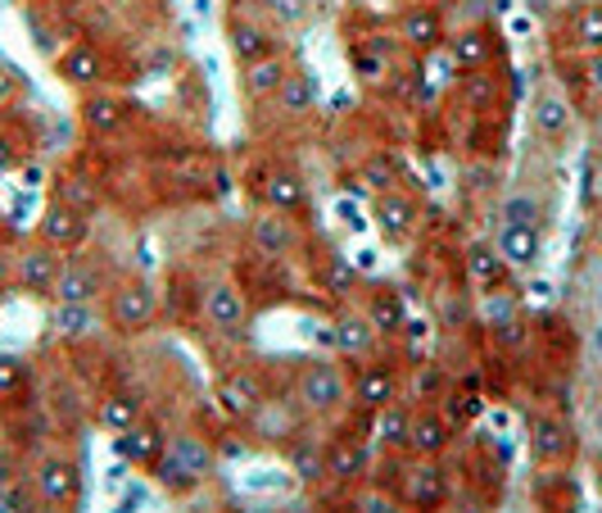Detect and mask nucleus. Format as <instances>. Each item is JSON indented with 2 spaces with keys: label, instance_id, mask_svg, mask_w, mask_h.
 I'll return each mask as SVG.
<instances>
[{
  "label": "nucleus",
  "instance_id": "51",
  "mask_svg": "<svg viewBox=\"0 0 602 513\" xmlns=\"http://www.w3.org/2000/svg\"><path fill=\"white\" fill-rule=\"evenodd\" d=\"M10 283H14V255L0 250V291H6Z\"/></svg>",
  "mask_w": 602,
  "mask_h": 513
},
{
  "label": "nucleus",
  "instance_id": "21",
  "mask_svg": "<svg viewBox=\"0 0 602 513\" xmlns=\"http://www.w3.org/2000/svg\"><path fill=\"white\" fill-rule=\"evenodd\" d=\"M82 127L91 136H118L127 127V105L118 96H110V91H86V101H82Z\"/></svg>",
  "mask_w": 602,
  "mask_h": 513
},
{
  "label": "nucleus",
  "instance_id": "24",
  "mask_svg": "<svg viewBox=\"0 0 602 513\" xmlns=\"http://www.w3.org/2000/svg\"><path fill=\"white\" fill-rule=\"evenodd\" d=\"M141 418H145V409H141V396H132V391H105L100 404H95V423L105 432H114V437L136 428Z\"/></svg>",
  "mask_w": 602,
  "mask_h": 513
},
{
  "label": "nucleus",
  "instance_id": "28",
  "mask_svg": "<svg viewBox=\"0 0 602 513\" xmlns=\"http://www.w3.org/2000/svg\"><path fill=\"white\" fill-rule=\"evenodd\" d=\"M277 105H281V114L286 119H304L313 105H318V86H313V78L304 73V69H290L286 73V82L277 86V96H272Z\"/></svg>",
  "mask_w": 602,
  "mask_h": 513
},
{
  "label": "nucleus",
  "instance_id": "16",
  "mask_svg": "<svg viewBox=\"0 0 602 513\" xmlns=\"http://www.w3.org/2000/svg\"><path fill=\"white\" fill-rule=\"evenodd\" d=\"M372 209H376V227L385 232L390 242H404V237H413L417 232V218H422V209H417V201L408 196V192H381L376 201H372Z\"/></svg>",
  "mask_w": 602,
  "mask_h": 513
},
{
  "label": "nucleus",
  "instance_id": "42",
  "mask_svg": "<svg viewBox=\"0 0 602 513\" xmlns=\"http://www.w3.org/2000/svg\"><path fill=\"white\" fill-rule=\"evenodd\" d=\"M268 14L277 28H299V23H309L313 14V0H263Z\"/></svg>",
  "mask_w": 602,
  "mask_h": 513
},
{
  "label": "nucleus",
  "instance_id": "43",
  "mask_svg": "<svg viewBox=\"0 0 602 513\" xmlns=\"http://www.w3.org/2000/svg\"><path fill=\"white\" fill-rule=\"evenodd\" d=\"M463 96L471 110H489L494 105V78L485 69H467L463 73Z\"/></svg>",
  "mask_w": 602,
  "mask_h": 513
},
{
  "label": "nucleus",
  "instance_id": "53",
  "mask_svg": "<svg viewBox=\"0 0 602 513\" xmlns=\"http://www.w3.org/2000/svg\"><path fill=\"white\" fill-rule=\"evenodd\" d=\"M589 428H593V437L602 441V400L593 404V413H589Z\"/></svg>",
  "mask_w": 602,
  "mask_h": 513
},
{
  "label": "nucleus",
  "instance_id": "37",
  "mask_svg": "<svg viewBox=\"0 0 602 513\" xmlns=\"http://www.w3.org/2000/svg\"><path fill=\"white\" fill-rule=\"evenodd\" d=\"M504 273H508V264H504V255H498L494 246H471L467 250V277L476 287H494Z\"/></svg>",
  "mask_w": 602,
  "mask_h": 513
},
{
  "label": "nucleus",
  "instance_id": "4",
  "mask_svg": "<svg viewBox=\"0 0 602 513\" xmlns=\"http://www.w3.org/2000/svg\"><path fill=\"white\" fill-rule=\"evenodd\" d=\"M32 478H37V491H41L45 504L73 509L82 500V469H77L69 454H45L37 469H32Z\"/></svg>",
  "mask_w": 602,
  "mask_h": 513
},
{
  "label": "nucleus",
  "instance_id": "19",
  "mask_svg": "<svg viewBox=\"0 0 602 513\" xmlns=\"http://www.w3.org/2000/svg\"><path fill=\"white\" fill-rule=\"evenodd\" d=\"M404 504L417 509V513H430V509L444 504V469H439V459H417V469H408Z\"/></svg>",
  "mask_w": 602,
  "mask_h": 513
},
{
  "label": "nucleus",
  "instance_id": "5",
  "mask_svg": "<svg viewBox=\"0 0 602 513\" xmlns=\"http://www.w3.org/2000/svg\"><path fill=\"white\" fill-rule=\"evenodd\" d=\"M41 242L50 246V250H60V255H77L86 242H91V218L86 214H77V209H69L64 201H50L45 205V214H41Z\"/></svg>",
  "mask_w": 602,
  "mask_h": 513
},
{
  "label": "nucleus",
  "instance_id": "49",
  "mask_svg": "<svg viewBox=\"0 0 602 513\" xmlns=\"http://www.w3.org/2000/svg\"><path fill=\"white\" fill-rule=\"evenodd\" d=\"M584 73H589V86H593V96H602V51H598V55H589Z\"/></svg>",
  "mask_w": 602,
  "mask_h": 513
},
{
  "label": "nucleus",
  "instance_id": "39",
  "mask_svg": "<svg viewBox=\"0 0 602 513\" xmlns=\"http://www.w3.org/2000/svg\"><path fill=\"white\" fill-rule=\"evenodd\" d=\"M354 73H359V82L381 86V82H385V73H394V64H390V55H385V51H372V45H359V51H354Z\"/></svg>",
  "mask_w": 602,
  "mask_h": 513
},
{
  "label": "nucleus",
  "instance_id": "15",
  "mask_svg": "<svg viewBox=\"0 0 602 513\" xmlns=\"http://www.w3.org/2000/svg\"><path fill=\"white\" fill-rule=\"evenodd\" d=\"M349 396L359 400V409L376 413V409L394 404V396H398V372H394L390 363H376V359H367V363L359 368L354 387H349Z\"/></svg>",
  "mask_w": 602,
  "mask_h": 513
},
{
  "label": "nucleus",
  "instance_id": "17",
  "mask_svg": "<svg viewBox=\"0 0 602 513\" xmlns=\"http://www.w3.org/2000/svg\"><path fill=\"white\" fill-rule=\"evenodd\" d=\"M331 328H335V355H344V359H372V350L381 341V332L372 328V318L359 314V309H344Z\"/></svg>",
  "mask_w": 602,
  "mask_h": 513
},
{
  "label": "nucleus",
  "instance_id": "44",
  "mask_svg": "<svg viewBox=\"0 0 602 513\" xmlns=\"http://www.w3.org/2000/svg\"><path fill=\"white\" fill-rule=\"evenodd\" d=\"M290 463H294L299 478H322V473H326V454H322L318 445H294V450H290Z\"/></svg>",
  "mask_w": 602,
  "mask_h": 513
},
{
  "label": "nucleus",
  "instance_id": "52",
  "mask_svg": "<svg viewBox=\"0 0 602 513\" xmlns=\"http://www.w3.org/2000/svg\"><path fill=\"white\" fill-rule=\"evenodd\" d=\"M367 513H398V504H394L390 495H372V500H367Z\"/></svg>",
  "mask_w": 602,
  "mask_h": 513
},
{
  "label": "nucleus",
  "instance_id": "13",
  "mask_svg": "<svg viewBox=\"0 0 602 513\" xmlns=\"http://www.w3.org/2000/svg\"><path fill=\"white\" fill-rule=\"evenodd\" d=\"M55 69H60V78H64L69 86H77V91H95L100 82H105V73H110L105 55H100L91 41H73L69 51L55 60Z\"/></svg>",
  "mask_w": 602,
  "mask_h": 513
},
{
  "label": "nucleus",
  "instance_id": "3",
  "mask_svg": "<svg viewBox=\"0 0 602 513\" xmlns=\"http://www.w3.org/2000/svg\"><path fill=\"white\" fill-rule=\"evenodd\" d=\"M294 396L309 413H331L349 400V378L340 372V363L331 359H313L299 368V382H294Z\"/></svg>",
  "mask_w": 602,
  "mask_h": 513
},
{
  "label": "nucleus",
  "instance_id": "35",
  "mask_svg": "<svg viewBox=\"0 0 602 513\" xmlns=\"http://www.w3.org/2000/svg\"><path fill=\"white\" fill-rule=\"evenodd\" d=\"M363 469H367L363 441H335V445L326 450V473H331V478L354 482V478H363Z\"/></svg>",
  "mask_w": 602,
  "mask_h": 513
},
{
  "label": "nucleus",
  "instance_id": "46",
  "mask_svg": "<svg viewBox=\"0 0 602 513\" xmlns=\"http://www.w3.org/2000/svg\"><path fill=\"white\" fill-rule=\"evenodd\" d=\"M19 101V73L0 64V105H14Z\"/></svg>",
  "mask_w": 602,
  "mask_h": 513
},
{
  "label": "nucleus",
  "instance_id": "11",
  "mask_svg": "<svg viewBox=\"0 0 602 513\" xmlns=\"http://www.w3.org/2000/svg\"><path fill=\"white\" fill-rule=\"evenodd\" d=\"M100 296H105V273L82 259H69L60 268L55 291H50V300H60V305H95Z\"/></svg>",
  "mask_w": 602,
  "mask_h": 513
},
{
  "label": "nucleus",
  "instance_id": "26",
  "mask_svg": "<svg viewBox=\"0 0 602 513\" xmlns=\"http://www.w3.org/2000/svg\"><path fill=\"white\" fill-rule=\"evenodd\" d=\"M444 51L454 55L458 73H467V69H489V60H494V37H489V28H463L458 37H448Z\"/></svg>",
  "mask_w": 602,
  "mask_h": 513
},
{
  "label": "nucleus",
  "instance_id": "45",
  "mask_svg": "<svg viewBox=\"0 0 602 513\" xmlns=\"http://www.w3.org/2000/svg\"><path fill=\"white\" fill-rule=\"evenodd\" d=\"M0 513H32V504H28L23 486H14V482L0 486Z\"/></svg>",
  "mask_w": 602,
  "mask_h": 513
},
{
  "label": "nucleus",
  "instance_id": "8",
  "mask_svg": "<svg viewBox=\"0 0 602 513\" xmlns=\"http://www.w3.org/2000/svg\"><path fill=\"white\" fill-rule=\"evenodd\" d=\"M164 450H168V432L155 423V418H141L136 428H127L118 437V454L136 473H155V463L164 459Z\"/></svg>",
  "mask_w": 602,
  "mask_h": 513
},
{
  "label": "nucleus",
  "instance_id": "2",
  "mask_svg": "<svg viewBox=\"0 0 602 513\" xmlns=\"http://www.w3.org/2000/svg\"><path fill=\"white\" fill-rule=\"evenodd\" d=\"M159 318V296L149 283H141V277H127V283L114 287L110 296V328L123 332V337H141L155 328Z\"/></svg>",
  "mask_w": 602,
  "mask_h": 513
},
{
  "label": "nucleus",
  "instance_id": "9",
  "mask_svg": "<svg viewBox=\"0 0 602 513\" xmlns=\"http://www.w3.org/2000/svg\"><path fill=\"white\" fill-rule=\"evenodd\" d=\"M205 322H209L214 332H222V337H240L245 322H249V300H245V291L231 287V283H214V287L205 291Z\"/></svg>",
  "mask_w": 602,
  "mask_h": 513
},
{
  "label": "nucleus",
  "instance_id": "47",
  "mask_svg": "<svg viewBox=\"0 0 602 513\" xmlns=\"http://www.w3.org/2000/svg\"><path fill=\"white\" fill-rule=\"evenodd\" d=\"M14 164H19V142L10 132H0V173H10Z\"/></svg>",
  "mask_w": 602,
  "mask_h": 513
},
{
  "label": "nucleus",
  "instance_id": "48",
  "mask_svg": "<svg viewBox=\"0 0 602 513\" xmlns=\"http://www.w3.org/2000/svg\"><path fill=\"white\" fill-rule=\"evenodd\" d=\"M494 337H498V346H517L521 341V322H498Z\"/></svg>",
  "mask_w": 602,
  "mask_h": 513
},
{
  "label": "nucleus",
  "instance_id": "10",
  "mask_svg": "<svg viewBox=\"0 0 602 513\" xmlns=\"http://www.w3.org/2000/svg\"><path fill=\"white\" fill-rule=\"evenodd\" d=\"M299 242L294 232V218L281 214V209H263L255 223H249V246H255L259 259H286Z\"/></svg>",
  "mask_w": 602,
  "mask_h": 513
},
{
  "label": "nucleus",
  "instance_id": "23",
  "mask_svg": "<svg viewBox=\"0 0 602 513\" xmlns=\"http://www.w3.org/2000/svg\"><path fill=\"white\" fill-rule=\"evenodd\" d=\"M363 314L372 318V328L381 337H404V328H408V305H404V296H398L394 287H372Z\"/></svg>",
  "mask_w": 602,
  "mask_h": 513
},
{
  "label": "nucleus",
  "instance_id": "12",
  "mask_svg": "<svg viewBox=\"0 0 602 513\" xmlns=\"http://www.w3.org/2000/svg\"><path fill=\"white\" fill-rule=\"evenodd\" d=\"M494 250L504 255L508 268L526 273L539 264L543 255V232L539 227H521V223H498V237H494Z\"/></svg>",
  "mask_w": 602,
  "mask_h": 513
},
{
  "label": "nucleus",
  "instance_id": "6",
  "mask_svg": "<svg viewBox=\"0 0 602 513\" xmlns=\"http://www.w3.org/2000/svg\"><path fill=\"white\" fill-rule=\"evenodd\" d=\"M60 268H64V255L50 250L45 242H37V246L14 255V287H23L32 296H50L60 283Z\"/></svg>",
  "mask_w": 602,
  "mask_h": 513
},
{
  "label": "nucleus",
  "instance_id": "33",
  "mask_svg": "<svg viewBox=\"0 0 602 513\" xmlns=\"http://www.w3.org/2000/svg\"><path fill=\"white\" fill-rule=\"evenodd\" d=\"M571 41L580 45L584 55L602 51V6H598V0H584V6L571 10Z\"/></svg>",
  "mask_w": 602,
  "mask_h": 513
},
{
  "label": "nucleus",
  "instance_id": "38",
  "mask_svg": "<svg viewBox=\"0 0 602 513\" xmlns=\"http://www.w3.org/2000/svg\"><path fill=\"white\" fill-rule=\"evenodd\" d=\"M444 391H448V382H444V368H439V363H417V368H413L408 400H417V409L430 404V400H444Z\"/></svg>",
  "mask_w": 602,
  "mask_h": 513
},
{
  "label": "nucleus",
  "instance_id": "50",
  "mask_svg": "<svg viewBox=\"0 0 602 513\" xmlns=\"http://www.w3.org/2000/svg\"><path fill=\"white\" fill-rule=\"evenodd\" d=\"M589 355H593V363H602V314L593 318V328H589Z\"/></svg>",
  "mask_w": 602,
  "mask_h": 513
},
{
  "label": "nucleus",
  "instance_id": "32",
  "mask_svg": "<svg viewBox=\"0 0 602 513\" xmlns=\"http://www.w3.org/2000/svg\"><path fill=\"white\" fill-rule=\"evenodd\" d=\"M318 283H322V291H326V296H335V300L354 296V291H359V264L331 250V255L322 259V268H318Z\"/></svg>",
  "mask_w": 602,
  "mask_h": 513
},
{
  "label": "nucleus",
  "instance_id": "7",
  "mask_svg": "<svg viewBox=\"0 0 602 513\" xmlns=\"http://www.w3.org/2000/svg\"><path fill=\"white\" fill-rule=\"evenodd\" d=\"M398 37H404V45H413L417 55L444 51V45H448V28H444L439 6H426V0L408 6L404 14H398Z\"/></svg>",
  "mask_w": 602,
  "mask_h": 513
},
{
  "label": "nucleus",
  "instance_id": "20",
  "mask_svg": "<svg viewBox=\"0 0 602 513\" xmlns=\"http://www.w3.org/2000/svg\"><path fill=\"white\" fill-rule=\"evenodd\" d=\"M571 101L562 96V91H539L534 105H530V123H534V136H543V142H567L571 132Z\"/></svg>",
  "mask_w": 602,
  "mask_h": 513
},
{
  "label": "nucleus",
  "instance_id": "34",
  "mask_svg": "<svg viewBox=\"0 0 602 513\" xmlns=\"http://www.w3.org/2000/svg\"><path fill=\"white\" fill-rule=\"evenodd\" d=\"M408 432H413V409L408 404H385V409H376V437H381V445H390V450H408Z\"/></svg>",
  "mask_w": 602,
  "mask_h": 513
},
{
  "label": "nucleus",
  "instance_id": "31",
  "mask_svg": "<svg viewBox=\"0 0 602 513\" xmlns=\"http://www.w3.org/2000/svg\"><path fill=\"white\" fill-rule=\"evenodd\" d=\"M55 201H64L69 209H77V214H95L100 209V182L95 177H86V173H64L60 182H55Z\"/></svg>",
  "mask_w": 602,
  "mask_h": 513
},
{
  "label": "nucleus",
  "instance_id": "29",
  "mask_svg": "<svg viewBox=\"0 0 602 513\" xmlns=\"http://www.w3.org/2000/svg\"><path fill=\"white\" fill-rule=\"evenodd\" d=\"M227 32H231V55L240 60V69H245V64H259V60L272 55V37H268V28L249 23V19H231Z\"/></svg>",
  "mask_w": 602,
  "mask_h": 513
},
{
  "label": "nucleus",
  "instance_id": "54",
  "mask_svg": "<svg viewBox=\"0 0 602 513\" xmlns=\"http://www.w3.org/2000/svg\"><path fill=\"white\" fill-rule=\"evenodd\" d=\"M593 142H598V146H602V105H598V110H593Z\"/></svg>",
  "mask_w": 602,
  "mask_h": 513
},
{
  "label": "nucleus",
  "instance_id": "18",
  "mask_svg": "<svg viewBox=\"0 0 602 513\" xmlns=\"http://www.w3.org/2000/svg\"><path fill=\"white\" fill-rule=\"evenodd\" d=\"M218 400L231 418H255L263 409V382H259V372H249V368H236L222 378L218 387Z\"/></svg>",
  "mask_w": 602,
  "mask_h": 513
},
{
  "label": "nucleus",
  "instance_id": "40",
  "mask_svg": "<svg viewBox=\"0 0 602 513\" xmlns=\"http://www.w3.org/2000/svg\"><path fill=\"white\" fill-rule=\"evenodd\" d=\"M363 182L372 186V196L394 192V186H398V164H394V155H372V160L363 164Z\"/></svg>",
  "mask_w": 602,
  "mask_h": 513
},
{
  "label": "nucleus",
  "instance_id": "36",
  "mask_svg": "<svg viewBox=\"0 0 602 513\" xmlns=\"http://www.w3.org/2000/svg\"><path fill=\"white\" fill-rule=\"evenodd\" d=\"M498 223H521V227H539L543 223V205L534 192H508L498 205Z\"/></svg>",
  "mask_w": 602,
  "mask_h": 513
},
{
  "label": "nucleus",
  "instance_id": "22",
  "mask_svg": "<svg viewBox=\"0 0 602 513\" xmlns=\"http://www.w3.org/2000/svg\"><path fill=\"white\" fill-rule=\"evenodd\" d=\"M259 196H263L268 209L299 214V209L309 205V186H304V177L290 173V168H268V173H263V186H259Z\"/></svg>",
  "mask_w": 602,
  "mask_h": 513
},
{
  "label": "nucleus",
  "instance_id": "41",
  "mask_svg": "<svg viewBox=\"0 0 602 513\" xmlns=\"http://www.w3.org/2000/svg\"><path fill=\"white\" fill-rule=\"evenodd\" d=\"M23 387H28V368H23V359L0 355V404H6V400H19Z\"/></svg>",
  "mask_w": 602,
  "mask_h": 513
},
{
  "label": "nucleus",
  "instance_id": "14",
  "mask_svg": "<svg viewBox=\"0 0 602 513\" xmlns=\"http://www.w3.org/2000/svg\"><path fill=\"white\" fill-rule=\"evenodd\" d=\"M454 441V423L439 409H413V432H408V454L413 459H439Z\"/></svg>",
  "mask_w": 602,
  "mask_h": 513
},
{
  "label": "nucleus",
  "instance_id": "25",
  "mask_svg": "<svg viewBox=\"0 0 602 513\" xmlns=\"http://www.w3.org/2000/svg\"><path fill=\"white\" fill-rule=\"evenodd\" d=\"M530 450L539 463H562L571 454V428L562 423L558 413H543L534 418V428H530Z\"/></svg>",
  "mask_w": 602,
  "mask_h": 513
},
{
  "label": "nucleus",
  "instance_id": "1",
  "mask_svg": "<svg viewBox=\"0 0 602 513\" xmlns=\"http://www.w3.org/2000/svg\"><path fill=\"white\" fill-rule=\"evenodd\" d=\"M214 469H218V454H214V445L205 441V437H168V450H164V459L155 463V478L168 486V491H177V495H186V491H195L199 482H209L214 478Z\"/></svg>",
  "mask_w": 602,
  "mask_h": 513
},
{
  "label": "nucleus",
  "instance_id": "30",
  "mask_svg": "<svg viewBox=\"0 0 602 513\" xmlns=\"http://www.w3.org/2000/svg\"><path fill=\"white\" fill-rule=\"evenodd\" d=\"M50 328H55L64 341H86L100 328L95 305H60L55 300V309H50Z\"/></svg>",
  "mask_w": 602,
  "mask_h": 513
},
{
  "label": "nucleus",
  "instance_id": "27",
  "mask_svg": "<svg viewBox=\"0 0 602 513\" xmlns=\"http://www.w3.org/2000/svg\"><path fill=\"white\" fill-rule=\"evenodd\" d=\"M286 73H290V64H286L281 55H268V60H259V64H245V69H240V86H245L249 101H272L277 86L286 82Z\"/></svg>",
  "mask_w": 602,
  "mask_h": 513
}]
</instances>
